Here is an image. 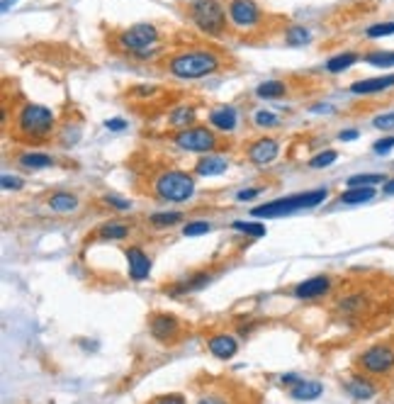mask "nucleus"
Returning a JSON list of instances; mask_svg holds the SVG:
<instances>
[{
    "label": "nucleus",
    "instance_id": "4468645a",
    "mask_svg": "<svg viewBox=\"0 0 394 404\" xmlns=\"http://www.w3.org/2000/svg\"><path fill=\"white\" fill-rule=\"evenodd\" d=\"M207 349L214 358L227 361V358H234L239 354V341H237V336H232V334H214L207 339Z\"/></svg>",
    "mask_w": 394,
    "mask_h": 404
},
{
    "label": "nucleus",
    "instance_id": "4c0bfd02",
    "mask_svg": "<svg viewBox=\"0 0 394 404\" xmlns=\"http://www.w3.org/2000/svg\"><path fill=\"white\" fill-rule=\"evenodd\" d=\"M105 204L120 209V212H127V209H132V202L122 200V197H117V195H105Z\"/></svg>",
    "mask_w": 394,
    "mask_h": 404
},
{
    "label": "nucleus",
    "instance_id": "ddd939ff",
    "mask_svg": "<svg viewBox=\"0 0 394 404\" xmlns=\"http://www.w3.org/2000/svg\"><path fill=\"white\" fill-rule=\"evenodd\" d=\"M125 256H127V268H129V278L134 283H141L144 278H148V273H151V258L146 256L144 249L129 246Z\"/></svg>",
    "mask_w": 394,
    "mask_h": 404
},
{
    "label": "nucleus",
    "instance_id": "79ce46f5",
    "mask_svg": "<svg viewBox=\"0 0 394 404\" xmlns=\"http://www.w3.org/2000/svg\"><path fill=\"white\" fill-rule=\"evenodd\" d=\"M105 127H107V130H112V132H120V130H125V127H127V122L125 120H107Z\"/></svg>",
    "mask_w": 394,
    "mask_h": 404
},
{
    "label": "nucleus",
    "instance_id": "e433bc0d",
    "mask_svg": "<svg viewBox=\"0 0 394 404\" xmlns=\"http://www.w3.org/2000/svg\"><path fill=\"white\" fill-rule=\"evenodd\" d=\"M372 125H375L377 130H394V112H385V115H377L375 120H372Z\"/></svg>",
    "mask_w": 394,
    "mask_h": 404
},
{
    "label": "nucleus",
    "instance_id": "a878e982",
    "mask_svg": "<svg viewBox=\"0 0 394 404\" xmlns=\"http://www.w3.org/2000/svg\"><path fill=\"white\" fill-rule=\"evenodd\" d=\"M20 161V166H24V168H49V166H54V158L47 156V153H22V156L17 158Z\"/></svg>",
    "mask_w": 394,
    "mask_h": 404
},
{
    "label": "nucleus",
    "instance_id": "58836bf2",
    "mask_svg": "<svg viewBox=\"0 0 394 404\" xmlns=\"http://www.w3.org/2000/svg\"><path fill=\"white\" fill-rule=\"evenodd\" d=\"M392 149H394V137H385V139L375 141V146H372L375 153H390Z\"/></svg>",
    "mask_w": 394,
    "mask_h": 404
},
{
    "label": "nucleus",
    "instance_id": "c85d7f7f",
    "mask_svg": "<svg viewBox=\"0 0 394 404\" xmlns=\"http://www.w3.org/2000/svg\"><path fill=\"white\" fill-rule=\"evenodd\" d=\"M377 183H385L382 173H360V176L348 178V188H372Z\"/></svg>",
    "mask_w": 394,
    "mask_h": 404
},
{
    "label": "nucleus",
    "instance_id": "aec40b11",
    "mask_svg": "<svg viewBox=\"0 0 394 404\" xmlns=\"http://www.w3.org/2000/svg\"><path fill=\"white\" fill-rule=\"evenodd\" d=\"M321 392H324V385L316 382V380H302L293 387V397H295V400H300V402L316 400V397H321Z\"/></svg>",
    "mask_w": 394,
    "mask_h": 404
},
{
    "label": "nucleus",
    "instance_id": "39448f33",
    "mask_svg": "<svg viewBox=\"0 0 394 404\" xmlns=\"http://www.w3.org/2000/svg\"><path fill=\"white\" fill-rule=\"evenodd\" d=\"M227 15L229 13L219 0H192L190 3V20L209 37H222L227 32Z\"/></svg>",
    "mask_w": 394,
    "mask_h": 404
},
{
    "label": "nucleus",
    "instance_id": "393cba45",
    "mask_svg": "<svg viewBox=\"0 0 394 404\" xmlns=\"http://www.w3.org/2000/svg\"><path fill=\"white\" fill-rule=\"evenodd\" d=\"M358 59H360V56H358L356 51H346V54H339V56H334V59L326 61V71H329V74H341V71L351 69Z\"/></svg>",
    "mask_w": 394,
    "mask_h": 404
},
{
    "label": "nucleus",
    "instance_id": "f3484780",
    "mask_svg": "<svg viewBox=\"0 0 394 404\" xmlns=\"http://www.w3.org/2000/svg\"><path fill=\"white\" fill-rule=\"evenodd\" d=\"M346 390H348V395L356 397V400H372V397L377 395L375 382H370L363 375H353L351 380L346 382Z\"/></svg>",
    "mask_w": 394,
    "mask_h": 404
},
{
    "label": "nucleus",
    "instance_id": "7ed1b4c3",
    "mask_svg": "<svg viewBox=\"0 0 394 404\" xmlns=\"http://www.w3.org/2000/svg\"><path fill=\"white\" fill-rule=\"evenodd\" d=\"M115 44L122 51L132 56H139V59H146V56H153L158 51V29L153 25H132V27L122 29L115 37Z\"/></svg>",
    "mask_w": 394,
    "mask_h": 404
},
{
    "label": "nucleus",
    "instance_id": "7c9ffc66",
    "mask_svg": "<svg viewBox=\"0 0 394 404\" xmlns=\"http://www.w3.org/2000/svg\"><path fill=\"white\" fill-rule=\"evenodd\" d=\"M365 59V64L370 66H394V51H370V54L363 56Z\"/></svg>",
    "mask_w": 394,
    "mask_h": 404
},
{
    "label": "nucleus",
    "instance_id": "49530a36",
    "mask_svg": "<svg viewBox=\"0 0 394 404\" xmlns=\"http://www.w3.org/2000/svg\"><path fill=\"white\" fill-rule=\"evenodd\" d=\"M385 195H394V181L385 183Z\"/></svg>",
    "mask_w": 394,
    "mask_h": 404
},
{
    "label": "nucleus",
    "instance_id": "1a4fd4ad",
    "mask_svg": "<svg viewBox=\"0 0 394 404\" xmlns=\"http://www.w3.org/2000/svg\"><path fill=\"white\" fill-rule=\"evenodd\" d=\"M227 13L232 25L239 29H255L258 25H263V10L253 0H229Z\"/></svg>",
    "mask_w": 394,
    "mask_h": 404
},
{
    "label": "nucleus",
    "instance_id": "ea45409f",
    "mask_svg": "<svg viewBox=\"0 0 394 404\" xmlns=\"http://www.w3.org/2000/svg\"><path fill=\"white\" fill-rule=\"evenodd\" d=\"M3 188L5 190H10V188H13V190H20V188H22V181L15 176H3Z\"/></svg>",
    "mask_w": 394,
    "mask_h": 404
},
{
    "label": "nucleus",
    "instance_id": "de8ad7c7",
    "mask_svg": "<svg viewBox=\"0 0 394 404\" xmlns=\"http://www.w3.org/2000/svg\"><path fill=\"white\" fill-rule=\"evenodd\" d=\"M17 0H3V10H10V5H15Z\"/></svg>",
    "mask_w": 394,
    "mask_h": 404
},
{
    "label": "nucleus",
    "instance_id": "72a5a7b5",
    "mask_svg": "<svg viewBox=\"0 0 394 404\" xmlns=\"http://www.w3.org/2000/svg\"><path fill=\"white\" fill-rule=\"evenodd\" d=\"M365 34L370 39H380L387 37V34H394V22H380V25H372V27L365 29Z\"/></svg>",
    "mask_w": 394,
    "mask_h": 404
},
{
    "label": "nucleus",
    "instance_id": "423d86ee",
    "mask_svg": "<svg viewBox=\"0 0 394 404\" xmlns=\"http://www.w3.org/2000/svg\"><path fill=\"white\" fill-rule=\"evenodd\" d=\"M153 193L161 200L183 202L190 200L195 193V178L185 171H163L161 176L153 181Z\"/></svg>",
    "mask_w": 394,
    "mask_h": 404
},
{
    "label": "nucleus",
    "instance_id": "f704fd0d",
    "mask_svg": "<svg viewBox=\"0 0 394 404\" xmlns=\"http://www.w3.org/2000/svg\"><path fill=\"white\" fill-rule=\"evenodd\" d=\"M253 122H255V127H263V130H270V127H278V117H275L273 112H268V110L255 112Z\"/></svg>",
    "mask_w": 394,
    "mask_h": 404
},
{
    "label": "nucleus",
    "instance_id": "f03ea898",
    "mask_svg": "<svg viewBox=\"0 0 394 404\" xmlns=\"http://www.w3.org/2000/svg\"><path fill=\"white\" fill-rule=\"evenodd\" d=\"M56 117L49 107L37 102H24L15 115V137L17 139H47L54 132Z\"/></svg>",
    "mask_w": 394,
    "mask_h": 404
},
{
    "label": "nucleus",
    "instance_id": "5701e85b",
    "mask_svg": "<svg viewBox=\"0 0 394 404\" xmlns=\"http://www.w3.org/2000/svg\"><path fill=\"white\" fill-rule=\"evenodd\" d=\"M288 93V83L285 81H265L255 88V95L265 100H275V98H283Z\"/></svg>",
    "mask_w": 394,
    "mask_h": 404
},
{
    "label": "nucleus",
    "instance_id": "473e14b6",
    "mask_svg": "<svg viewBox=\"0 0 394 404\" xmlns=\"http://www.w3.org/2000/svg\"><path fill=\"white\" fill-rule=\"evenodd\" d=\"M339 158V151H321L319 156H314L309 161V168H326V166H331V163Z\"/></svg>",
    "mask_w": 394,
    "mask_h": 404
},
{
    "label": "nucleus",
    "instance_id": "b1692460",
    "mask_svg": "<svg viewBox=\"0 0 394 404\" xmlns=\"http://www.w3.org/2000/svg\"><path fill=\"white\" fill-rule=\"evenodd\" d=\"M98 237L105 239V242H122V239L129 237V227L120 222H107L98 229Z\"/></svg>",
    "mask_w": 394,
    "mask_h": 404
},
{
    "label": "nucleus",
    "instance_id": "f257e3e1",
    "mask_svg": "<svg viewBox=\"0 0 394 404\" xmlns=\"http://www.w3.org/2000/svg\"><path fill=\"white\" fill-rule=\"evenodd\" d=\"M168 74H173L176 78H204V76H212L222 69V59L219 54H214L212 49H183L176 51L173 56L166 59Z\"/></svg>",
    "mask_w": 394,
    "mask_h": 404
},
{
    "label": "nucleus",
    "instance_id": "dca6fc26",
    "mask_svg": "<svg viewBox=\"0 0 394 404\" xmlns=\"http://www.w3.org/2000/svg\"><path fill=\"white\" fill-rule=\"evenodd\" d=\"M209 125H212L214 130H219V132H234V130H237V125H239L237 110H234L232 105L214 107V110L209 112Z\"/></svg>",
    "mask_w": 394,
    "mask_h": 404
},
{
    "label": "nucleus",
    "instance_id": "2eb2a0df",
    "mask_svg": "<svg viewBox=\"0 0 394 404\" xmlns=\"http://www.w3.org/2000/svg\"><path fill=\"white\" fill-rule=\"evenodd\" d=\"M392 85H394V74H387V76H377V78L356 81V83L351 85V93L372 95V93H382V90H390Z\"/></svg>",
    "mask_w": 394,
    "mask_h": 404
},
{
    "label": "nucleus",
    "instance_id": "6ab92c4d",
    "mask_svg": "<svg viewBox=\"0 0 394 404\" xmlns=\"http://www.w3.org/2000/svg\"><path fill=\"white\" fill-rule=\"evenodd\" d=\"M227 168H229L227 158L212 156V153L202 156V158H199V161L195 163V173H197V176H204V178H209V176H222V173L227 171Z\"/></svg>",
    "mask_w": 394,
    "mask_h": 404
},
{
    "label": "nucleus",
    "instance_id": "9d476101",
    "mask_svg": "<svg viewBox=\"0 0 394 404\" xmlns=\"http://www.w3.org/2000/svg\"><path fill=\"white\" fill-rule=\"evenodd\" d=\"M148 331L158 344H173L181 336V321L178 316L166 314V312H156L148 316Z\"/></svg>",
    "mask_w": 394,
    "mask_h": 404
},
{
    "label": "nucleus",
    "instance_id": "f8f14e48",
    "mask_svg": "<svg viewBox=\"0 0 394 404\" xmlns=\"http://www.w3.org/2000/svg\"><path fill=\"white\" fill-rule=\"evenodd\" d=\"M280 153V144L275 139H270V137H260V139H255L253 144H251L248 149V161L253 163V166H268L270 161H275Z\"/></svg>",
    "mask_w": 394,
    "mask_h": 404
},
{
    "label": "nucleus",
    "instance_id": "c03bdc74",
    "mask_svg": "<svg viewBox=\"0 0 394 404\" xmlns=\"http://www.w3.org/2000/svg\"><path fill=\"white\" fill-rule=\"evenodd\" d=\"M258 193H260V190H241V193H239V195H237V200H239V202L251 200V197H255V195H258Z\"/></svg>",
    "mask_w": 394,
    "mask_h": 404
},
{
    "label": "nucleus",
    "instance_id": "bb28decb",
    "mask_svg": "<svg viewBox=\"0 0 394 404\" xmlns=\"http://www.w3.org/2000/svg\"><path fill=\"white\" fill-rule=\"evenodd\" d=\"M309 39H311L309 29L302 27V25H293V27H288V32H285V42H288L290 47H304Z\"/></svg>",
    "mask_w": 394,
    "mask_h": 404
},
{
    "label": "nucleus",
    "instance_id": "20e7f679",
    "mask_svg": "<svg viewBox=\"0 0 394 404\" xmlns=\"http://www.w3.org/2000/svg\"><path fill=\"white\" fill-rule=\"evenodd\" d=\"M329 195L326 188H319V190H309V193H300V195H290V197H278L273 202H265V204H258L253 207V217H283V214H290L295 209H304V207H316L321 204Z\"/></svg>",
    "mask_w": 394,
    "mask_h": 404
},
{
    "label": "nucleus",
    "instance_id": "a19ab883",
    "mask_svg": "<svg viewBox=\"0 0 394 404\" xmlns=\"http://www.w3.org/2000/svg\"><path fill=\"white\" fill-rule=\"evenodd\" d=\"M153 404H185V400H183V395H163Z\"/></svg>",
    "mask_w": 394,
    "mask_h": 404
},
{
    "label": "nucleus",
    "instance_id": "6e6552de",
    "mask_svg": "<svg viewBox=\"0 0 394 404\" xmlns=\"http://www.w3.org/2000/svg\"><path fill=\"white\" fill-rule=\"evenodd\" d=\"M358 365L367 372V375H387L394 370V349L387 344H377L365 349L358 356Z\"/></svg>",
    "mask_w": 394,
    "mask_h": 404
},
{
    "label": "nucleus",
    "instance_id": "2f4dec72",
    "mask_svg": "<svg viewBox=\"0 0 394 404\" xmlns=\"http://www.w3.org/2000/svg\"><path fill=\"white\" fill-rule=\"evenodd\" d=\"M209 229H212V224L204 222V219H197V222H188L185 227H183V234H185V237H202Z\"/></svg>",
    "mask_w": 394,
    "mask_h": 404
},
{
    "label": "nucleus",
    "instance_id": "37998d69",
    "mask_svg": "<svg viewBox=\"0 0 394 404\" xmlns=\"http://www.w3.org/2000/svg\"><path fill=\"white\" fill-rule=\"evenodd\" d=\"M339 139L341 141H353V139H358V132L356 130H346V132H341V134H339Z\"/></svg>",
    "mask_w": 394,
    "mask_h": 404
},
{
    "label": "nucleus",
    "instance_id": "c9c22d12",
    "mask_svg": "<svg viewBox=\"0 0 394 404\" xmlns=\"http://www.w3.org/2000/svg\"><path fill=\"white\" fill-rule=\"evenodd\" d=\"M197 404H232V397L227 392H207L197 400Z\"/></svg>",
    "mask_w": 394,
    "mask_h": 404
},
{
    "label": "nucleus",
    "instance_id": "c756f323",
    "mask_svg": "<svg viewBox=\"0 0 394 404\" xmlns=\"http://www.w3.org/2000/svg\"><path fill=\"white\" fill-rule=\"evenodd\" d=\"M237 232H241V234H248V237H253V239H260V237H265V227L260 222H241V219H237V222L232 224Z\"/></svg>",
    "mask_w": 394,
    "mask_h": 404
},
{
    "label": "nucleus",
    "instance_id": "a18cd8bd",
    "mask_svg": "<svg viewBox=\"0 0 394 404\" xmlns=\"http://www.w3.org/2000/svg\"><path fill=\"white\" fill-rule=\"evenodd\" d=\"M297 382H302V377H297V375H283V385H297Z\"/></svg>",
    "mask_w": 394,
    "mask_h": 404
},
{
    "label": "nucleus",
    "instance_id": "9b49d317",
    "mask_svg": "<svg viewBox=\"0 0 394 404\" xmlns=\"http://www.w3.org/2000/svg\"><path fill=\"white\" fill-rule=\"evenodd\" d=\"M331 283L334 280L329 275H314L309 280H302L300 285H295L293 295L297 300H316V298H324L326 293L331 290Z\"/></svg>",
    "mask_w": 394,
    "mask_h": 404
},
{
    "label": "nucleus",
    "instance_id": "4be33fe9",
    "mask_svg": "<svg viewBox=\"0 0 394 404\" xmlns=\"http://www.w3.org/2000/svg\"><path fill=\"white\" fill-rule=\"evenodd\" d=\"M375 197V188H348L346 193L339 195L341 204H360V202H370Z\"/></svg>",
    "mask_w": 394,
    "mask_h": 404
},
{
    "label": "nucleus",
    "instance_id": "cd10ccee",
    "mask_svg": "<svg viewBox=\"0 0 394 404\" xmlns=\"http://www.w3.org/2000/svg\"><path fill=\"white\" fill-rule=\"evenodd\" d=\"M183 222V214L181 212H156L148 217V224L156 229H166V227H173V224Z\"/></svg>",
    "mask_w": 394,
    "mask_h": 404
},
{
    "label": "nucleus",
    "instance_id": "0eeeda50",
    "mask_svg": "<svg viewBox=\"0 0 394 404\" xmlns=\"http://www.w3.org/2000/svg\"><path fill=\"white\" fill-rule=\"evenodd\" d=\"M178 146L183 151L190 153H212L219 146V139L212 130L207 127H190V130H181L176 137H173Z\"/></svg>",
    "mask_w": 394,
    "mask_h": 404
},
{
    "label": "nucleus",
    "instance_id": "412c9836",
    "mask_svg": "<svg viewBox=\"0 0 394 404\" xmlns=\"http://www.w3.org/2000/svg\"><path fill=\"white\" fill-rule=\"evenodd\" d=\"M49 209L51 212H61V214H66V212H76L78 209V197L76 195H71V193H54V195L49 197Z\"/></svg>",
    "mask_w": 394,
    "mask_h": 404
},
{
    "label": "nucleus",
    "instance_id": "a211bd4d",
    "mask_svg": "<svg viewBox=\"0 0 394 404\" xmlns=\"http://www.w3.org/2000/svg\"><path fill=\"white\" fill-rule=\"evenodd\" d=\"M197 120V107L195 105H178L171 110V115H168V122H171V127H176V130H190V125H195Z\"/></svg>",
    "mask_w": 394,
    "mask_h": 404
}]
</instances>
